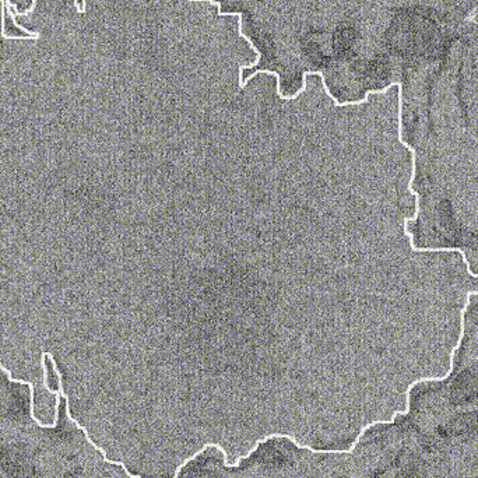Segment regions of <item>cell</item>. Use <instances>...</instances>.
Segmentation results:
<instances>
[{
    "instance_id": "cell-1",
    "label": "cell",
    "mask_w": 478,
    "mask_h": 478,
    "mask_svg": "<svg viewBox=\"0 0 478 478\" xmlns=\"http://www.w3.org/2000/svg\"><path fill=\"white\" fill-rule=\"evenodd\" d=\"M262 459L265 462H269V463H280L283 462V454L278 452V450H266L263 454H262Z\"/></svg>"
}]
</instances>
